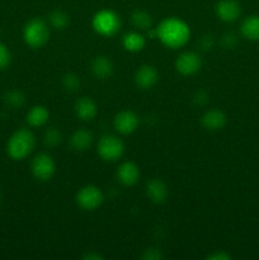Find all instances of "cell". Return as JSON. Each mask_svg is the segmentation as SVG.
Here are the masks:
<instances>
[{"label":"cell","instance_id":"cell-1","mask_svg":"<svg viewBox=\"0 0 259 260\" xmlns=\"http://www.w3.org/2000/svg\"><path fill=\"white\" fill-rule=\"evenodd\" d=\"M155 30H156V37H159L164 45L173 48L185 45L190 36L189 27L178 18H167Z\"/></svg>","mask_w":259,"mask_h":260},{"label":"cell","instance_id":"cell-2","mask_svg":"<svg viewBox=\"0 0 259 260\" xmlns=\"http://www.w3.org/2000/svg\"><path fill=\"white\" fill-rule=\"evenodd\" d=\"M35 147V136L28 129L14 132L8 142V154L12 159L22 160L30 154Z\"/></svg>","mask_w":259,"mask_h":260},{"label":"cell","instance_id":"cell-3","mask_svg":"<svg viewBox=\"0 0 259 260\" xmlns=\"http://www.w3.org/2000/svg\"><path fill=\"white\" fill-rule=\"evenodd\" d=\"M24 41L28 46L33 48L41 47L45 45L50 38V28L47 23L41 18H35L25 24L23 30Z\"/></svg>","mask_w":259,"mask_h":260},{"label":"cell","instance_id":"cell-4","mask_svg":"<svg viewBox=\"0 0 259 260\" xmlns=\"http://www.w3.org/2000/svg\"><path fill=\"white\" fill-rule=\"evenodd\" d=\"M93 27L101 35L113 36L118 32L119 27H121V20L113 10L104 9L94 15Z\"/></svg>","mask_w":259,"mask_h":260},{"label":"cell","instance_id":"cell-5","mask_svg":"<svg viewBox=\"0 0 259 260\" xmlns=\"http://www.w3.org/2000/svg\"><path fill=\"white\" fill-rule=\"evenodd\" d=\"M123 142L116 136H103L98 144V154L99 156L107 161H113L123 154Z\"/></svg>","mask_w":259,"mask_h":260},{"label":"cell","instance_id":"cell-6","mask_svg":"<svg viewBox=\"0 0 259 260\" xmlns=\"http://www.w3.org/2000/svg\"><path fill=\"white\" fill-rule=\"evenodd\" d=\"M76 201L81 208L86 211H93L103 202V193L95 185H86L79 190Z\"/></svg>","mask_w":259,"mask_h":260},{"label":"cell","instance_id":"cell-7","mask_svg":"<svg viewBox=\"0 0 259 260\" xmlns=\"http://www.w3.org/2000/svg\"><path fill=\"white\" fill-rule=\"evenodd\" d=\"M30 169L37 179L48 180L55 173V162L50 155L40 154L33 159Z\"/></svg>","mask_w":259,"mask_h":260},{"label":"cell","instance_id":"cell-8","mask_svg":"<svg viewBox=\"0 0 259 260\" xmlns=\"http://www.w3.org/2000/svg\"><path fill=\"white\" fill-rule=\"evenodd\" d=\"M201 65H202V60H201L200 55L196 52L182 53L175 62L177 70L185 76L197 73L201 69Z\"/></svg>","mask_w":259,"mask_h":260},{"label":"cell","instance_id":"cell-9","mask_svg":"<svg viewBox=\"0 0 259 260\" xmlns=\"http://www.w3.org/2000/svg\"><path fill=\"white\" fill-rule=\"evenodd\" d=\"M217 17L223 22H234L241 13V7L236 0H221L216 5Z\"/></svg>","mask_w":259,"mask_h":260},{"label":"cell","instance_id":"cell-10","mask_svg":"<svg viewBox=\"0 0 259 260\" xmlns=\"http://www.w3.org/2000/svg\"><path fill=\"white\" fill-rule=\"evenodd\" d=\"M114 126L117 131L123 135L132 134L139 126V117L131 111H123L118 113L114 118Z\"/></svg>","mask_w":259,"mask_h":260},{"label":"cell","instance_id":"cell-11","mask_svg":"<svg viewBox=\"0 0 259 260\" xmlns=\"http://www.w3.org/2000/svg\"><path fill=\"white\" fill-rule=\"evenodd\" d=\"M157 78V71L154 66L144 65L141 68L137 69L136 74H135V81L137 85L142 89H149L156 84Z\"/></svg>","mask_w":259,"mask_h":260},{"label":"cell","instance_id":"cell-12","mask_svg":"<svg viewBox=\"0 0 259 260\" xmlns=\"http://www.w3.org/2000/svg\"><path fill=\"white\" fill-rule=\"evenodd\" d=\"M147 197L155 203L164 202L168 198V187L163 180L152 179L147 183Z\"/></svg>","mask_w":259,"mask_h":260},{"label":"cell","instance_id":"cell-13","mask_svg":"<svg viewBox=\"0 0 259 260\" xmlns=\"http://www.w3.org/2000/svg\"><path fill=\"white\" fill-rule=\"evenodd\" d=\"M117 175H118V179L121 180V183H123L124 185H134L139 180L140 170L136 164L127 161L118 168Z\"/></svg>","mask_w":259,"mask_h":260},{"label":"cell","instance_id":"cell-14","mask_svg":"<svg viewBox=\"0 0 259 260\" xmlns=\"http://www.w3.org/2000/svg\"><path fill=\"white\" fill-rule=\"evenodd\" d=\"M202 123L210 131H217L226 124V116L223 112L218 111V109H211L205 113Z\"/></svg>","mask_w":259,"mask_h":260},{"label":"cell","instance_id":"cell-15","mask_svg":"<svg viewBox=\"0 0 259 260\" xmlns=\"http://www.w3.org/2000/svg\"><path fill=\"white\" fill-rule=\"evenodd\" d=\"M91 71L98 79H107L113 73V65L106 56H96L91 62Z\"/></svg>","mask_w":259,"mask_h":260},{"label":"cell","instance_id":"cell-16","mask_svg":"<svg viewBox=\"0 0 259 260\" xmlns=\"http://www.w3.org/2000/svg\"><path fill=\"white\" fill-rule=\"evenodd\" d=\"M75 111L78 117H80L84 121H89V119H93L95 117L96 106L90 98H81L76 103Z\"/></svg>","mask_w":259,"mask_h":260},{"label":"cell","instance_id":"cell-17","mask_svg":"<svg viewBox=\"0 0 259 260\" xmlns=\"http://www.w3.org/2000/svg\"><path fill=\"white\" fill-rule=\"evenodd\" d=\"M91 134L86 129H78V131L74 132V135L71 136V146L76 151H84V150L88 149L91 144Z\"/></svg>","mask_w":259,"mask_h":260},{"label":"cell","instance_id":"cell-18","mask_svg":"<svg viewBox=\"0 0 259 260\" xmlns=\"http://www.w3.org/2000/svg\"><path fill=\"white\" fill-rule=\"evenodd\" d=\"M241 33L250 41H259V17L253 15L244 20L241 25Z\"/></svg>","mask_w":259,"mask_h":260},{"label":"cell","instance_id":"cell-19","mask_svg":"<svg viewBox=\"0 0 259 260\" xmlns=\"http://www.w3.org/2000/svg\"><path fill=\"white\" fill-rule=\"evenodd\" d=\"M48 111L42 106H36L28 112L27 114V121L30 126L40 127L43 126L46 122L48 121Z\"/></svg>","mask_w":259,"mask_h":260},{"label":"cell","instance_id":"cell-20","mask_svg":"<svg viewBox=\"0 0 259 260\" xmlns=\"http://www.w3.org/2000/svg\"><path fill=\"white\" fill-rule=\"evenodd\" d=\"M123 46L126 50L131 51V52H137L144 48L145 38L140 33L130 32L123 37Z\"/></svg>","mask_w":259,"mask_h":260},{"label":"cell","instance_id":"cell-21","mask_svg":"<svg viewBox=\"0 0 259 260\" xmlns=\"http://www.w3.org/2000/svg\"><path fill=\"white\" fill-rule=\"evenodd\" d=\"M50 23L52 27L57 28V29H62V28L68 25L69 15L65 12H62V10H55V12L51 13Z\"/></svg>","mask_w":259,"mask_h":260},{"label":"cell","instance_id":"cell-22","mask_svg":"<svg viewBox=\"0 0 259 260\" xmlns=\"http://www.w3.org/2000/svg\"><path fill=\"white\" fill-rule=\"evenodd\" d=\"M131 19L132 23H134L137 28L145 29V28H149L150 25H151V17H150L146 12H144V10H136V12L132 14Z\"/></svg>","mask_w":259,"mask_h":260},{"label":"cell","instance_id":"cell-23","mask_svg":"<svg viewBox=\"0 0 259 260\" xmlns=\"http://www.w3.org/2000/svg\"><path fill=\"white\" fill-rule=\"evenodd\" d=\"M45 142L48 146H56L61 142V132L55 127H51L45 134Z\"/></svg>","mask_w":259,"mask_h":260},{"label":"cell","instance_id":"cell-24","mask_svg":"<svg viewBox=\"0 0 259 260\" xmlns=\"http://www.w3.org/2000/svg\"><path fill=\"white\" fill-rule=\"evenodd\" d=\"M7 102L9 106L14 107V108H18V107H20L23 103H24V95L18 90L9 91L7 95Z\"/></svg>","mask_w":259,"mask_h":260},{"label":"cell","instance_id":"cell-25","mask_svg":"<svg viewBox=\"0 0 259 260\" xmlns=\"http://www.w3.org/2000/svg\"><path fill=\"white\" fill-rule=\"evenodd\" d=\"M63 88L69 91H75L76 89L80 85V81H79L78 76L74 75V74H68V75L63 76Z\"/></svg>","mask_w":259,"mask_h":260},{"label":"cell","instance_id":"cell-26","mask_svg":"<svg viewBox=\"0 0 259 260\" xmlns=\"http://www.w3.org/2000/svg\"><path fill=\"white\" fill-rule=\"evenodd\" d=\"M10 62V52L4 43L0 42V70L7 68Z\"/></svg>","mask_w":259,"mask_h":260},{"label":"cell","instance_id":"cell-27","mask_svg":"<svg viewBox=\"0 0 259 260\" xmlns=\"http://www.w3.org/2000/svg\"><path fill=\"white\" fill-rule=\"evenodd\" d=\"M161 258V254L159 253L157 250H155V249H149V250H146V253L144 254V259H147V260H156V259H160Z\"/></svg>","mask_w":259,"mask_h":260},{"label":"cell","instance_id":"cell-28","mask_svg":"<svg viewBox=\"0 0 259 260\" xmlns=\"http://www.w3.org/2000/svg\"><path fill=\"white\" fill-rule=\"evenodd\" d=\"M208 259H212V260H228L230 259V256L225 253H215V254H211L208 256Z\"/></svg>","mask_w":259,"mask_h":260},{"label":"cell","instance_id":"cell-29","mask_svg":"<svg viewBox=\"0 0 259 260\" xmlns=\"http://www.w3.org/2000/svg\"><path fill=\"white\" fill-rule=\"evenodd\" d=\"M84 259H101V255H98V254H88L86 256H84Z\"/></svg>","mask_w":259,"mask_h":260},{"label":"cell","instance_id":"cell-30","mask_svg":"<svg viewBox=\"0 0 259 260\" xmlns=\"http://www.w3.org/2000/svg\"><path fill=\"white\" fill-rule=\"evenodd\" d=\"M0 202H2V196H0Z\"/></svg>","mask_w":259,"mask_h":260}]
</instances>
